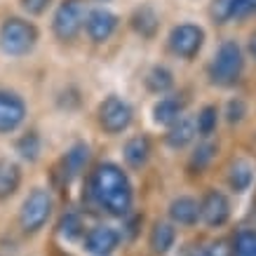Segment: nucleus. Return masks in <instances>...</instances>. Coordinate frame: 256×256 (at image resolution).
Instances as JSON below:
<instances>
[{
    "mask_svg": "<svg viewBox=\"0 0 256 256\" xmlns=\"http://www.w3.org/2000/svg\"><path fill=\"white\" fill-rule=\"evenodd\" d=\"M90 195L110 216H127L132 212L134 190L130 176L116 162H101L90 178Z\"/></svg>",
    "mask_w": 256,
    "mask_h": 256,
    "instance_id": "f257e3e1",
    "label": "nucleus"
},
{
    "mask_svg": "<svg viewBox=\"0 0 256 256\" xmlns=\"http://www.w3.org/2000/svg\"><path fill=\"white\" fill-rule=\"evenodd\" d=\"M242 70H244V54L242 47L235 40H226L216 50V54L212 59L210 68V82L216 87H230L240 80Z\"/></svg>",
    "mask_w": 256,
    "mask_h": 256,
    "instance_id": "f03ea898",
    "label": "nucleus"
},
{
    "mask_svg": "<svg viewBox=\"0 0 256 256\" xmlns=\"http://www.w3.org/2000/svg\"><path fill=\"white\" fill-rule=\"evenodd\" d=\"M36 40H38V28L19 16H10L0 26V50L10 56L28 54L36 47Z\"/></svg>",
    "mask_w": 256,
    "mask_h": 256,
    "instance_id": "7ed1b4c3",
    "label": "nucleus"
},
{
    "mask_svg": "<svg viewBox=\"0 0 256 256\" xmlns=\"http://www.w3.org/2000/svg\"><path fill=\"white\" fill-rule=\"evenodd\" d=\"M52 210H54V200L50 190L45 188H36L22 204V212H19V226H22L24 233H38L40 228L50 221L52 216Z\"/></svg>",
    "mask_w": 256,
    "mask_h": 256,
    "instance_id": "20e7f679",
    "label": "nucleus"
},
{
    "mask_svg": "<svg viewBox=\"0 0 256 256\" xmlns=\"http://www.w3.org/2000/svg\"><path fill=\"white\" fill-rule=\"evenodd\" d=\"M134 110L132 106L122 99V96H116L110 94L101 101L99 106V124L106 134H122L130 124H132Z\"/></svg>",
    "mask_w": 256,
    "mask_h": 256,
    "instance_id": "39448f33",
    "label": "nucleus"
},
{
    "mask_svg": "<svg viewBox=\"0 0 256 256\" xmlns=\"http://www.w3.org/2000/svg\"><path fill=\"white\" fill-rule=\"evenodd\" d=\"M85 26V5L82 0H64L54 14L52 28L59 40H73Z\"/></svg>",
    "mask_w": 256,
    "mask_h": 256,
    "instance_id": "423d86ee",
    "label": "nucleus"
},
{
    "mask_svg": "<svg viewBox=\"0 0 256 256\" xmlns=\"http://www.w3.org/2000/svg\"><path fill=\"white\" fill-rule=\"evenodd\" d=\"M204 45V31L198 24H178L170 33V50L178 59H193Z\"/></svg>",
    "mask_w": 256,
    "mask_h": 256,
    "instance_id": "0eeeda50",
    "label": "nucleus"
},
{
    "mask_svg": "<svg viewBox=\"0 0 256 256\" xmlns=\"http://www.w3.org/2000/svg\"><path fill=\"white\" fill-rule=\"evenodd\" d=\"M200 218L210 228H221V226L230 218V200L228 195L212 188L204 193V198L200 200Z\"/></svg>",
    "mask_w": 256,
    "mask_h": 256,
    "instance_id": "6e6552de",
    "label": "nucleus"
},
{
    "mask_svg": "<svg viewBox=\"0 0 256 256\" xmlns=\"http://www.w3.org/2000/svg\"><path fill=\"white\" fill-rule=\"evenodd\" d=\"M26 118V104L19 94L0 90V134L14 132Z\"/></svg>",
    "mask_w": 256,
    "mask_h": 256,
    "instance_id": "1a4fd4ad",
    "label": "nucleus"
},
{
    "mask_svg": "<svg viewBox=\"0 0 256 256\" xmlns=\"http://www.w3.org/2000/svg\"><path fill=\"white\" fill-rule=\"evenodd\" d=\"M118 28V16L106 8L90 10L85 14V31L92 42H106Z\"/></svg>",
    "mask_w": 256,
    "mask_h": 256,
    "instance_id": "9d476101",
    "label": "nucleus"
},
{
    "mask_svg": "<svg viewBox=\"0 0 256 256\" xmlns=\"http://www.w3.org/2000/svg\"><path fill=\"white\" fill-rule=\"evenodd\" d=\"M120 230H116L113 226H94L85 233V249L94 256H108L120 244Z\"/></svg>",
    "mask_w": 256,
    "mask_h": 256,
    "instance_id": "9b49d317",
    "label": "nucleus"
},
{
    "mask_svg": "<svg viewBox=\"0 0 256 256\" xmlns=\"http://www.w3.org/2000/svg\"><path fill=\"white\" fill-rule=\"evenodd\" d=\"M87 162H90V146L87 144H73L66 150V156L62 158V164H59L64 184H70L73 178H78L85 172Z\"/></svg>",
    "mask_w": 256,
    "mask_h": 256,
    "instance_id": "f8f14e48",
    "label": "nucleus"
},
{
    "mask_svg": "<svg viewBox=\"0 0 256 256\" xmlns=\"http://www.w3.org/2000/svg\"><path fill=\"white\" fill-rule=\"evenodd\" d=\"M170 218L174 226H195L200 221V202L181 195L170 202Z\"/></svg>",
    "mask_w": 256,
    "mask_h": 256,
    "instance_id": "ddd939ff",
    "label": "nucleus"
},
{
    "mask_svg": "<svg viewBox=\"0 0 256 256\" xmlns=\"http://www.w3.org/2000/svg\"><path fill=\"white\" fill-rule=\"evenodd\" d=\"M130 26H132V31L141 38H153L160 28V14L156 12V8H150V5H141L132 12L130 16Z\"/></svg>",
    "mask_w": 256,
    "mask_h": 256,
    "instance_id": "4468645a",
    "label": "nucleus"
},
{
    "mask_svg": "<svg viewBox=\"0 0 256 256\" xmlns=\"http://www.w3.org/2000/svg\"><path fill=\"white\" fill-rule=\"evenodd\" d=\"M198 134V127H195V118L190 116H181L176 122L170 124V132L164 134V141L170 148H186L190 141L195 139Z\"/></svg>",
    "mask_w": 256,
    "mask_h": 256,
    "instance_id": "2eb2a0df",
    "label": "nucleus"
},
{
    "mask_svg": "<svg viewBox=\"0 0 256 256\" xmlns=\"http://www.w3.org/2000/svg\"><path fill=\"white\" fill-rule=\"evenodd\" d=\"M150 153H153V146H150V139L139 134V136H132V139L124 144V162L130 164L132 170H141L144 164L150 160Z\"/></svg>",
    "mask_w": 256,
    "mask_h": 256,
    "instance_id": "dca6fc26",
    "label": "nucleus"
},
{
    "mask_svg": "<svg viewBox=\"0 0 256 256\" xmlns=\"http://www.w3.org/2000/svg\"><path fill=\"white\" fill-rule=\"evenodd\" d=\"M184 106H186V101L178 99V96H162L153 106V120L158 124H167L170 127L172 122H176L178 118L184 116Z\"/></svg>",
    "mask_w": 256,
    "mask_h": 256,
    "instance_id": "f3484780",
    "label": "nucleus"
},
{
    "mask_svg": "<svg viewBox=\"0 0 256 256\" xmlns=\"http://www.w3.org/2000/svg\"><path fill=\"white\" fill-rule=\"evenodd\" d=\"M176 242V228L172 221H158L150 230V238H148V244L156 254H167Z\"/></svg>",
    "mask_w": 256,
    "mask_h": 256,
    "instance_id": "a211bd4d",
    "label": "nucleus"
},
{
    "mask_svg": "<svg viewBox=\"0 0 256 256\" xmlns=\"http://www.w3.org/2000/svg\"><path fill=\"white\" fill-rule=\"evenodd\" d=\"M22 186V170L12 160H0V202L12 198Z\"/></svg>",
    "mask_w": 256,
    "mask_h": 256,
    "instance_id": "6ab92c4d",
    "label": "nucleus"
},
{
    "mask_svg": "<svg viewBox=\"0 0 256 256\" xmlns=\"http://www.w3.org/2000/svg\"><path fill=\"white\" fill-rule=\"evenodd\" d=\"M254 181V164L247 160H235L228 167V186L233 188L235 193H244Z\"/></svg>",
    "mask_w": 256,
    "mask_h": 256,
    "instance_id": "aec40b11",
    "label": "nucleus"
},
{
    "mask_svg": "<svg viewBox=\"0 0 256 256\" xmlns=\"http://www.w3.org/2000/svg\"><path fill=\"white\" fill-rule=\"evenodd\" d=\"M146 87H148V92H153V94L170 92L172 87H174V76H172V70L164 68V66H153L146 76Z\"/></svg>",
    "mask_w": 256,
    "mask_h": 256,
    "instance_id": "412c9836",
    "label": "nucleus"
},
{
    "mask_svg": "<svg viewBox=\"0 0 256 256\" xmlns=\"http://www.w3.org/2000/svg\"><path fill=\"white\" fill-rule=\"evenodd\" d=\"M214 156H216V144L204 141V144H200V146L193 150V156H190V160H188V170L193 172V174H200V172H204L207 167H210V162L214 160Z\"/></svg>",
    "mask_w": 256,
    "mask_h": 256,
    "instance_id": "4be33fe9",
    "label": "nucleus"
},
{
    "mask_svg": "<svg viewBox=\"0 0 256 256\" xmlns=\"http://www.w3.org/2000/svg\"><path fill=\"white\" fill-rule=\"evenodd\" d=\"M59 235L66 238L68 242L78 240L85 235V224H82V216H80L78 212H66L59 221Z\"/></svg>",
    "mask_w": 256,
    "mask_h": 256,
    "instance_id": "5701e85b",
    "label": "nucleus"
},
{
    "mask_svg": "<svg viewBox=\"0 0 256 256\" xmlns=\"http://www.w3.org/2000/svg\"><path fill=\"white\" fill-rule=\"evenodd\" d=\"M40 148H42V144H40L38 132H26L22 139L16 141V153L24 160H28V162H36L40 158Z\"/></svg>",
    "mask_w": 256,
    "mask_h": 256,
    "instance_id": "b1692460",
    "label": "nucleus"
},
{
    "mask_svg": "<svg viewBox=\"0 0 256 256\" xmlns=\"http://www.w3.org/2000/svg\"><path fill=\"white\" fill-rule=\"evenodd\" d=\"M230 254L233 256H256V230H240L235 235L233 247H230Z\"/></svg>",
    "mask_w": 256,
    "mask_h": 256,
    "instance_id": "393cba45",
    "label": "nucleus"
},
{
    "mask_svg": "<svg viewBox=\"0 0 256 256\" xmlns=\"http://www.w3.org/2000/svg\"><path fill=\"white\" fill-rule=\"evenodd\" d=\"M216 122H218V110L216 106H204V108L198 113L195 118V127H198V134L204 136V139H210L214 130H216Z\"/></svg>",
    "mask_w": 256,
    "mask_h": 256,
    "instance_id": "a878e982",
    "label": "nucleus"
},
{
    "mask_svg": "<svg viewBox=\"0 0 256 256\" xmlns=\"http://www.w3.org/2000/svg\"><path fill=\"white\" fill-rule=\"evenodd\" d=\"M235 0H214L212 2V19L216 24H226L233 19Z\"/></svg>",
    "mask_w": 256,
    "mask_h": 256,
    "instance_id": "bb28decb",
    "label": "nucleus"
},
{
    "mask_svg": "<svg viewBox=\"0 0 256 256\" xmlns=\"http://www.w3.org/2000/svg\"><path fill=\"white\" fill-rule=\"evenodd\" d=\"M244 113H247V108H244V101H242V99L228 101V108H226V118H228V122H230V124L240 122L242 118H244Z\"/></svg>",
    "mask_w": 256,
    "mask_h": 256,
    "instance_id": "cd10ccee",
    "label": "nucleus"
},
{
    "mask_svg": "<svg viewBox=\"0 0 256 256\" xmlns=\"http://www.w3.org/2000/svg\"><path fill=\"white\" fill-rule=\"evenodd\" d=\"M247 16H256V0H235L233 19H247Z\"/></svg>",
    "mask_w": 256,
    "mask_h": 256,
    "instance_id": "c85d7f7f",
    "label": "nucleus"
},
{
    "mask_svg": "<svg viewBox=\"0 0 256 256\" xmlns=\"http://www.w3.org/2000/svg\"><path fill=\"white\" fill-rule=\"evenodd\" d=\"M50 5H52V0H22V8L26 10L28 14H33V16L42 14Z\"/></svg>",
    "mask_w": 256,
    "mask_h": 256,
    "instance_id": "c756f323",
    "label": "nucleus"
},
{
    "mask_svg": "<svg viewBox=\"0 0 256 256\" xmlns=\"http://www.w3.org/2000/svg\"><path fill=\"white\" fill-rule=\"evenodd\" d=\"M207 252H210V256H233V254H230V247H228L224 240L210 244V247H207Z\"/></svg>",
    "mask_w": 256,
    "mask_h": 256,
    "instance_id": "7c9ffc66",
    "label": "nucleus"
},
{
    "mask_svg": "<svg viewBox=\"0 0 256 256\" xmlns=\"http://www.w3.org/2000/svg\"><path fill=\"white\" fill-rule=\"evenodd\" d=\"M184 256H210V252H207V247H188L186 252H184Z\"/></svg>",
    "mask_w": 256,
    "mask_h": 256,
    "instance_id": "2f4dec72",
    "label": "nucleus"
},
{
    "mask_svg": "<svg viewBox=\"0 0 256 256\" xmlns=\"http://www.w3.org/2000/svg\"><path fill=\"white\" fill-rule=\"evenodd\" d=\"M139 221H141L139 216H134L132 221H130V224H127V233H130V238H134V235H136V228H134V226L139 224Z\"/></svg>",
    "mask_w": 256,
    "mask_h": 256,
    "instance_id": "473e14b6",
    "label": "nucleus"
},
{
    "mask_svg": "<svg viewBox=\"0 0 256 256\" xmlns=\"http://www.w3.org/2000/svg\"><path fill=\"white\" fill-rule=\"evenodd\" d=\"M249 54L256 59V31L252 33V38H249Z\"/></svg>",
    "mask_w": 256,
    "mask_h": 256,
    "instance_id": "72a5a7b5",
    "label": "nucleus"
},
{
    "mask_svg": "<svg viewBox=\"0 0 256 256\" xmlns=\"http://www.w3.org/2000/svg\"><path fill=\"white\" fill-rule=\"evenodd\" d=\"M104 2H106V0H104Z\"/></svg>",
    "mask_w": 256,
    "mask_h": 256,
    "instance_id": "f704fd0d",
    "label": "nucleus"
}]
</instances>
